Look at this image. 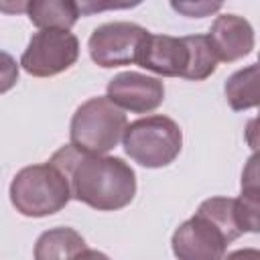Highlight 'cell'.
<instances>
[{
	"label": "cell",
	"mask_w": 260,
	"mask_h": 260,
	"mask_svg": "<svg viewBox=\"0 0 260 260\" xmlns=\"http://www.w3.org/2000/svg\"><path fill=\"white\" fill-rule=\"evenodd\" d=\"M49 162L65 173L71 197L91 209L116 211L136 195L134 169L118 156L83 154L69 144L59 148Z\"/></svg>",
	"instance_id": "obj_1"
},
{
	"label": "cell",
	"mask_w": 260,
	"mask_h": 260,
	"mask_svg": "<svg viewBox=\"0 0 260 260\" xmlns=\"http://www.w3.org/2000/svg\"><path fill=\"white\" fill-rule=\"evenodd\" d=\"M138 65L162 77L201 81L215 73L217 59L205 35L171 37L150 32L140 51Z\"/></svg>",
	"instance_id": "obj_2"
},
{
	"label": "cell",
	"mask_w": 260,
	"mask_h": 260,
	"mask_svg": "<svg viewBox=\"0 0 260 260\" xmlns=\"http://www.w3.org/2000/svg\"><path fill=\"white\" fill-rule=\"evenodd\" d=\"M8 195L18 213L26 217H45L61 211L69 203L71 189L61 169L43 162L20 169L10 183Z\"/></svg>",
	"instance_id": "obj_3"
},
{
	"label": "cell",
	"mask_w": 260,
	"mask_h": 260,
	"mask_svg": "<svg viewBox=\"0 0 260 260\" xmlns=\"http://www.w3.org/2000/svg\"><path fill=\"white\" fill-rule=\"evenodd\" d=\"M126 126V114L106 95L89 98L71 118L69 144L77 152L102 156L118 146Z\"/></svg>",
	"instance_id": "obj_4"
},
{
	"label": "cell",
	"mask_w": 260,
	"mask_h": 260,
	"mask_svg": "<svg viewBox=\"0 0 260 260\" xmlns=\"http://www.w3.org/2000/svg\"><path fill=\"white\" fill-rule=\"evenodd\" d=\"M126 154L146 169H160L171 165L183 146V132L179 124L162 114L134 120L122 134Z\"/></svg>",
	"instance_id": "obj_5"
},
{
	"label": "cell",
	"mask_w": 260,
	"mask_h": 260,
	"mask_svg": "<svg viewBox=\"0 0 260 260\" xmlns=\"http://www.w3.org/2000/svg\"><path fill=\"white\" fill-rule=\"evenodd\" d=\"M148 35L150 32L136 22L114 20L100 24L98 28H93L87 41L89 57L95 65L104 69L138 63L140 51Z\"/></svg>",
	"instance_id": "obj_6"
},
{
	"label": "cell",
	"mask_w": 260,
	"mask_h": 260,
	"mask_svg": "<svg viewBox=\"0 0 260 260\" xmlns=\"http://www.w3.org/2000/svg\"><path fill=\"white\" fill-rule=\"evenodd\" d=\"M79 59V41L69 30H39L28 41L20 63L32 77H53L67 71Z\"/></svg>",
	"instance_id": "obj_7"
},
{
	"label": "cell",
	"mask_w": 260,
	"mask_h": 260,
	"mask_svg": "<svg viewBox=\"0 0 260 260\" xmlns=\"http://www.w3.org/2000/svg\"><path fill=\"white\" fill-rule=\"evenodd\" d=\"M228 244L230 240L225 234L199 213L183 221L171 238V248L177 260H221Z\"/></svg>",
	"instance_id": "obj_8"
},
{
	"label": "cell",
	"mask_w": 260,
	"mask_h": 260,
	"mask_svg": "<svg viewBox=\"0 0 260 260\" xmlns=\"http://www.w3.org/2000/svg\"><path fill=\"white\" fill-rule=\"evenodd\" d=\"M106 98L120 110L148 114L165 100V83L138 71H122L108 81Z\"/></svg>",
	"instance_id": "obj_9"
},
{
	"label": "cell",
	"mask_w": 260,
	"mask_h": 260,
	"mask_svg": "<svg viewBox=\"0 0 260 260\" xmlns=\"http://www.w3.org/2000/svg\"><path fill=\"white\" fill-rule=\"evenodd\" d=\"M217 61L234 63L254 49V28L238 14H221L213 20L209 32L205 35Z\"/></svg>",
	"instance_id": "obj_10"
},
{
	"label": "cell",
	"mask_w": 260,
	"mask_h": 260,
	"mask_svg": "<svg viewBox=\"0 0 260 260\" xmlns=\"http://www.w3.org/2000/svg\"><path fill=\"white\" fill-rule=\"evenodd\" d=\"M24 12L39 30H69L81 14L79 6L71 0H30Z\"/></svg>",
	"instance_id": "obj_11"
},
{
	"label": "cell",
	"mask_w": 260,
	"mask_h": 260,
	"mask_svg": "<svg viewBox=\"0 0 260 260\" xmlns=\"http://www.w3.org/2000/svg\"><path fill=\"white\" fill-rule=\"evenodd\" d=\"M85 250V240L73 228H53L39 236L35 244V260H75Z\"/></svg>",
	"instance_id": "obj_12"
},
{
	"label": "cell",
	"mask_w": 260,
	"mask_h": 260,
	"mask_svg": "<svg viewBox=\"0 0 260 260\" xmlns=\"http://www.w3.org/2000/svg\"><path fill=\"white\" fill-rule=\"evenodd\" d=\"M225 100L232 110L242 112L248 108H256L258 98V63H252L244 69H238L232 73L223 85Z\"/></svg>",
	"instance_id": "obj_13"
},
{
	"label": "cell",
	"mask_w": 260,
	"mask_h": 260,
	"mask_svg": "<svg viewBox=\"0 0 260 260\" xmlns=\"http://www.w3.org/2000/svg\"><path fill=\"white\" fill-rule=\"evenodd\" d=\"M18 81V63L16 59L6 53L0 51V93H6L8 89H12Z\"/></svg>",
	"instance_id": "obj_14"
},
{
	"label": "cell",
	"mask_w": 260,
	"mask_h": 260,
	"mask_svg": "<svg viewBox=\"0 0 260 260\" xmlns=\"http://www.w3.org/2000/svg\"><path fill=\"white\" fill-rule=\"evenodd\" d=\"M171 6L189 18H201V16H207L209 12H215L221 8L219 2H215V4H211V2H195V4L193 2H171Z\"/></svg>",
	"instance_id": "obj_15"
},
{
	"label": "cell",
	"mask_w": 260,
	"mask_h": 260,
	"mask_svg": "<svg viewBox=\"0 0 260 260\" xmlns=\"http://www.w3.org/2000/svg\"><path fill=\"white\" fill-rule=\"evenodd\" d=\"M221 260H260V252L256 248H244V250H234L225 254Z\"/></svg>",
	"instance_id": "obj_16"
},
{
	"label": "cell",
	"mask_w": 260,
	"mask_h": 260,
	"mask_svg": "<svg viewBox=\"0 0 260 260\" xmlns=\"http://www.w3.org/2000/svg\"><path fill=\"white\" fill-rule=\"evenodd\" d=\"M75 260H110L104 252H100V250H89V248H85V250H81L77 256H75Z\"/></svg>",
	"instance_id": "obj_17"
}]
</instances>
